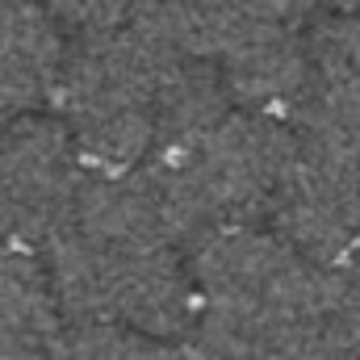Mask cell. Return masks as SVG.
Instances as JSON below:
<instances>
[{"label":"cell","mask_w":360,"mask_h":360,"mask_svg":"<svg viewBox=\"0 0 360 360\" xmlns=\"http://www.w3.org/2000/svg\"><path fill=\"white\" fill-rule=\"evenodd\" d=\"M68 323L180 340L197 327L188 252L143 168L89 172L72 218L42 248Z\"/></svg>","instance_id":"6da1fadb"},{"label":"cell","mask_w":360,"mask_h":360,"mask_svg":"<svg viewBox=\"0 0 360 360\" xmlns=\"http://www.w3.org/2000/svg\"><path fill=\"white\" fill-rule=\"evenodd\" d=\"M55 105L89 172L155 164L239 109L214 63L176 55L134 25L72 38Z\"/></svg>","instance_id":"7a4b0ae2"},{"label":"cell","mask_w":360,"mask_h":360,"mask_svg":"<svg viewBox=\"0 0 360 360\" xmlns=\"http://www.w3.org/2000/svg\"><path fill=\"white\" fill-rule=\"evenodd\" d=\"M193 344L222 360H344L331 269L276 231L235 226L188 252Z\"/></svg>","instance_id":"3957f363"},{"label":"cell","mask_w":360,"mask_h":360,"mask_svg":"<svg viewBox=\"0 0 360 360\" xmlns=\"http://www.w3.org/2000/svg\"><path fill=\"white\" fill-rule=\"evenodd\" d=\"M293 151V122L256 109H231L188 147L143 164V172L184 252H193L218 231L256 226L260 218H269Z\"/></svg>","instance_id":"277c9868"},{"label":"cell","mask_w":360,"mask_h":360,"mask_svg":"<svg viewBox=\"0 0 360 360\" xmlns=\"http://www.w3.org/2000/svg\"><path fill=\"white\" fill-rule=\"evenodd\" d=\"M89 164L59 117H25L0 130V243L46 248L72 218Z\"/></svg>","instance_id":"5b68a950"},{"label":"cell","mask_w":360,"mask_h":360,"mask_svg":"<svg viewBox=\"0 0 360 360\" xmlns=\"http://www.w3.org/2000/svg\"><path fill=\"white\" fill-rule=\"evenodd\" d=\"M297 139L360 176V21L327 13L306 34V89L293 109Z\"/></svg>","instance_id":"8992f818"},{"label":"cell","mask_w":360,"mask_h":360,"mask_svg":"<svg viewBox=\"0 0 360 360\" xmlns=\"http://www.w3.org/2000/svg\"><path fill=\"white\" fill-rule=\"evenodd\" d=\"M269 231L319 264H335L360 239V176L297 139L293 164L269 210Z\"/></svg>","instance_id":"52a82bcc"},{"label":"cell","mask_w":360,"mask_h":360,"mask_svg":"<svg viewBox=\"0 0 360 360\" xmlns=\"http://www.w3.org/2000/svg\"><path fill=\"white\" fill-rule=\"evenodd\" d=\"M72 42L38 0H0V130L55 101Z\"/></svg>","instance_id":"ba28073f"},{"label":"cell","mask_w":360,"mask_h":360,"mask_svg":"<svg viewBox=\"0 0 360 360\" xmlns=\"http://www.w3.org/2000/svg\"><path fill=\"white\" fill-rule=\"evenodd\" d=\"M68 335L46 256L25 243H0V360H55Z\"/></svg>","instance_id":"9c48e42d"},{"label":"cell","mask_w":360,"mask_h":360,"mask_svg":"<svg viewBox=\"0 0 360 360\" xmlns=\"http://www.w3.org/2000/svg\"><path fill=\"white\" fill-rule=\"evenodd\" d=\"M222 17L226 0H130L126 25H134L139 34L176 55L210 63L222 34Z\"/></svg>","instance_id":"30bf717a"},{"label":"cell","mask_w":360,"mask_h":360,"mask_svg":"<svg viewBox=\"0 0 360 360\" xmlns=\"http://www.w3.org/2000/svg\"><path fill=\"white\" fill-rule=\"evenodd\" d=\"M55 360H193V344L155 340L126 327H80L68 323V335Z\"/></svg>","instance_id":"8fae6325"},{"label":"cell","mask_w":360,"mask_h":360,"mask_svg":"<svg viewBox=\"0 0 360 360\" xmlns=\"http://www.w3.org/2000/svg\"><path fill=\"white\" fill-rule=\"evenodd\" d=\"M331 285H335V310H340L344 356L360 360V239L331 264Z\"/></svg>","instance_id":"7c38bea8"},{"label":"cell","mask_w":360,"mask_h":360,"mask_svg":"<svg viewBox=\"0 0 360 360\" xmlns=\"http://www.w3.org/2000/svg\"><path fill=\"white\" fill-rule=\"evenodd\" d=\"M72 38H89L101 30H117L126 25L130 0H38Z\"/></svg>","instance_id":"4fadbf2b"},{"label":"cell","mask_w":360,"mask_h":360,"mask_svg":"<svg viewBox=\"0 0 360 360\" xmlns=\"http://www.w3.org/2000/svg\"><path fill=\"white\" fill-rule=\"evenodd\" d=\"M193 360H222V356H214V352H205L201 344H193Z\"/></svg>","instance_id":"5bb4252c"}]
</instances>
